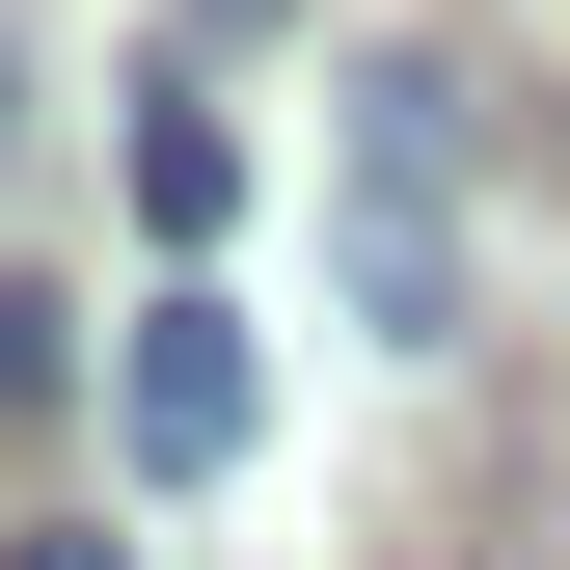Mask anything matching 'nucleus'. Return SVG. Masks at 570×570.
Listing matches in <instances>:
<instances>
[{"label":"nucleus","mask_w":570,"mask_h":570,"mask_svg":"<svg viewBox=\"0 0 570 570\" xmlns=\"http://www.w3.org/2000/svg\"><path fill=\"white\" fill-rule=\"evenodd\" d=\"M326 272L381 353H462V55H353L326 109Z\"/></svg>","instance_id":"1"},{"label":"nucleus","mask_w":570,"mask_h":570,"mask_svg":"<svg viewBox=\"0 0 570 570\" xmlns=\"http://www.w3.org/2000/svg\"><path fill=\"white\" fill-rule=\"evenodd\" d=\"M245 407H272V381H245V326H218V299H136V326H109V435H136V489H218V462H245Z\"/></svg>","instance_id":"2"},{"label":"nucleus","mask_w":570,"mask_h":570,"mask_svg":"<svg viewBox=\"0 0 570 570\" xmlns=\"http://www.w3.org/2000/svg\"><path fill=\"white\" fill-rule=\"evenodd\" d=\"M136 218L218 245V218H245V136H218V109H136Z\"/></svg>","instance_id":"3"},{"label":"nucleus","mask_w":570,"mask_h":570,"mask_svg":"<svg viewBox=\"0 0 570 570\" xmlns=\"http://www.w3.org/2000/svg\"><path fill=\"white\" fill-rule=\"evenodd\" d=\"M28 407H55V299H0V435H28Z\"/></svg>","instance_id":"4"},{"label":"nucleus","mask_w":570,"mask_h":570,"mask_svg":"<svg viewBox=\"0 0 570 570\" xmlns=\"http://www.w3.org/2000/svg\"><path fill=\"white\" fill-rule=\"evenodd\" d=\"M28 570H136V543H28Z\"/></svg>","instance_id":"5"},{"label":"nucleus","mask_w":570,"mask_h":570,"mask_svg":"<svg viewBox=\"0 0 570 570\" xmlns=\"http://www.w3.org/2000/svg\"><path fill=\"white\" fill-rule=\"evenodd\" d=\"M0 136H28V55H0Z\"/></svg>","instance_id":"6"},{"label":"nucleus","mask_w":570,"mask_h":570,"mask_svg":"<svg viewBox=\"0 0 570 570\" xmlns=\"http://www.w3.org/2000/svg\"><path fill=\"white\" fill-rule=\"evenodd\" d=\"M218 28H272V0H218Z\"/></svg>","instance_id":"7"}]
</instances>
